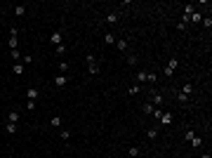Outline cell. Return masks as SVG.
<instances>
[{
    "mask_svg": "<svg viewBox=\"0 0 212 158\" xmlns=\"http://www.w3.org/2000/svg\"><path fill=\"white\" fill-rule=\"evenodd\" d=\"M156 80H158L156 73H146V83H156Z\"/></svg>",
    "mask_w": 212,
    "mask_h": 158,
    "instance_id": "d4e9b609",
    "label": "cell"
},
{
    "mask_svg": "<svg viewBox=\"0 0 212 158\" xmlns=\"http://www.w3.org/2000/svg\"><path fill=\"white\" fill-rule=\"evenodd\" d=\"M200 158H210V153H203V156H200Z\"/></svg>",
    "mask_w": 212,
    "mask_h": 158,
    "instance_id": "e575fe53",
    "label": "cell"
},
{
    "mask_svg": "<svg viewBox=\"0 0 212 158\" xmlns=\"http://www.w3.org/2000/svg\"><path fill=\"white\" fill-rule=\"evenodd\" d=\"M191 144H193V146H196V149H200L203 139H200V137H193V139H191Z\"/></svg>",
    "mask_w": 212,
    "mask_h": 158,
    "instance_id": "484cf974",
    "label": "cell"
},
{
    "mask_svg": "<svg viewBox=\"0 0 212 158\" xmlns=\"http://www.w3.org/2000/svg\"><path fill=\"white\" fill-rule=\"evenodd\" d=\"M116 21H118V14H116V12L106 14V24H116Z\"/></svg>",
    "mask_w": 212,
    "mask_h": 158,
    "instance_id": "9a60e30c",
    "label": "cell"
},
{
    "mask_svg": "<svg viewBox=\"0 0 212 158\" xmlns=\"http://www.w3.org/2000/svg\"><path fill=\"white\" fill-rule=\"evenodd\" d=\"M127 64H137V54H127Z\"/></svg>",
    "mask_w": 212,
    "mask_h": 158,
    "instance_id": "f1b7e54d",
    "label": "cell"
},
{
    "mask_svg": "<svg viewBox=\"0 0 212 158\" xmlns=\"http://www.w3.org/2000/svg\"><path fill=\"white\" fill-rule=\"evenodd\" d=\"M104 40H106V45H116V38H113V33H106Z\"/></svg>",
    "mask_w": 212,
    "mask_h": 158,
    "instance_id": "d6986e66",
    "label": "cell"
},
{
    "mask_svg": "<svg viewBox=\"0 0 212 158\" xmlns=\"http://www.w3.org/2000/svg\"><path fill=\"white\" fill-rule=\"evenodd\" d=\"M66 52V45H57V54H64Z\"/></svg>",
    "mask_w": 212,
    "mask_h": 158,
    "instance_id": "836d02e7",
    "label": "cell"
},
{
    "mask_svg": "<svg viewBox=\"0 0 212 158\" xmlns=\"http://www.w3.org/2000/svg\"><path fill=\"white\" fill-rule=\"evenodd\" d=\"M151 104L153 106H163V92H158V90H153V92H151Z\"/></svg>",
    "mask_w": 212,
    "mask_h": 158,
    "instance_id": "3957f363",
    "label": "cell"
},
{
    "mask_svg": "<svg viewBox=\"0 0 212 158\" xmlns=\"http://www.w3.org/2000/svg\"><path fill=\"white\" fill-rule=\"evenodd\" d=\"M177 99H179V104H186V101H189V97H186V95H181V92H179V97H177Z\"/></svg>",
    "mask_w": 212,
    "mask_h": 158,
    "instance_id": "4dcf8cb0",
    "label": "cell"
},
{
    "mask_svg": "<svg viewBox=\"0 0 212 158\" xmlns=\"http://www.w3.org/2000/svg\"><path fill=\"white\" fill-rule=\"evenodd\" d=\"M177 64H179L177 59H170V64H167V66L163 69V73H165V76H172V73L177 71Z\"/></svg>",
    "mask_w": 212,
    "mask_h": 158,
    "instance_id": "7a4b0ae2",
    "label": "cell"
},
{
    "mask_svg": "<svg viewBox=\"0 0 212 158\" xmlns=\"http://www.w3.org/2000/svg\"><path fill=\"white\" fill-rule=\"evenodd\" d=\"M50 40L54 42V45H61V40H64V36H61V31H54L52 36H50Z\"/></svg>",
    "mask_w": 212,
    "mask_h": 158,
    "instance_id": "5b68a950",
    "label": "cell"
},
{
    "mask_svg": "<svg viewBox=\"0 0 212 158\" xmlns=\"http://www.w3.org/2000/svg\"><path fill=\"white\" fill-rule=\"evenodd\" d=\"M12 71H14L17 76H21V73H24V64H19V62H17L14 66H12Z\"/></svg>",
    "mask_w": 212,
    "mask_h": 158,
    "instance_id": "5bb4252c",
    "label": "cell"
},
{
    "mask_svg": "<svg viewBox=\"0 0 212 158\" xmlns=\"http://www.w3.org/2000/svg\"><path fill=\"white\" fill-rule=\"evenodd\" d=\"M203 24H205V26L210 28V26H212V17H205V19H203Z\"/></svg>",
    "mask_w": 212,
    "mask_h": 158,
    "instance_id": "d6a6232c",
    "label": "cell"
},
{
    "mask_svg": "<svg viewBox=\"0 0 212 158\" xmlns=\"http://www.w3.org/2000/svg\"><path fill=\"white\" fill-rule=\"evenodd\" d=\"M21 62H24V64H31L33 57H31V54H24V57H21Z\"/></svg>",
    "mask_w": 212,
    "mask_h": 158,
    "instance_id": "f546056e",
    "label": "cell"
},
{
    "mask_svg": "<svg viewBox=\"0 0 212 158\" xmlns=\"http://www.w3.org/2000/svg\"><path fill=\"white\" fill-rule=\"evenodd\" d=\"M153 109H156L153 104H144V113H153Z\"/></svg>",
    "mask_w": 212,
    "mask_h": 158,
    "instance_id": "4316f807",
    "label": "cell"
},
{
    "mask_svg": "<svg viewBox=\"0 0 212 158\" xmlns=\"http://www.w3.org/2000/svg\"><path fill=\"white\" fill-rule=\"evenodd\" d=\"M172 121H175V118H172V113H163V116H160V125H170Z\"/></svg>",
    "mask_w": 212,
    "mask_h": 158,
    "instance_id": "52a82bcc",
    "label": "cell"
},
{
    "mask_svg": "<svg viewBox=\"0 0 212 158\" xmlns=\"http://www.w3.org/2000/svg\"><path fill=\"white\" fill-rule=\"evenodd\" d=\"M116 47L120 50V52H125V50L130 47V45H127V40H123V38H120V40H116Z\"/></svg>",
    "mask_w": 212,
    "mask_h": 158,
    "instance_id": "9c48e42d",
    "label": "cell"
},
{
    "mask_svg": "<svg viewBox=\"0 0 212 158\" xmlns=\"http://www.w3.org/2000/svg\"><path fill=\"white\" fill-rule=\"evenodd\" d=\"M59 137H61L64 142H69V139H71V132L69 130H61V132H59Z\"/></svg>",
    "mask_w": 212,
    "mask_h": 158,
    "instance_id": "44dd1931",
    "label": "cell"
},
{
    "mask_svg": "<svg viewBox=\"0 0 212 158\" xmlns=\"http://www.w3.org/2000/svg\"><path fill=\"white\" fill-rule=\"evenodd\" d=\"M7 123H19V113H17V111H10V113H7Z\"/></svg>",
    "mask_w": 212,
    "mask_h": 158,
    "instance_id": "ba28073f",
    "label": "cell"
},
{
    "mask_svg": "<svg viewBox=\"0 0 212 158\" xmlns=\"http://www.w3.org/2000/svg\"><path fill=\"white\" fill-rule=\"evenodd\" d=\"M191 21H193V24H198V21H203V14H200V12H193V14H191Z\"/></svg>",
    "mask_w": 212,
    "mask_h": 158,
    "instance_id": "ffe728a7",
    "label": "cell"
},
{
    "mask_svg": "<svg viewBox=\"0 0 212 158\" xmlns=\"http://www.w3.org/2000/svg\"><path fill=\"white\" fill-rule=\"evenodd\" d=\"M139 90H142V87H139V83H137V85H130L127 92H130V97H134V95H139Z\"/></svg>",
    "mask_w": 212,
    "mask_h": 158,
    "instance_id": "2e32d148",
    "label": "cell"
},
{
    "mask_svg": "<svg viewBox=\"0 0 212 158\" xmlns=\"http://www.w3.org/2000/svg\"><path fill=\"white\" fill-rule=\"evenodd\" d=\"M181 95H186V97H189V95H193V85H191V83H186V85H184V90H181Z\"/></svg>",
    "mask_w": 212,
    "mask_h": 158,
    "instance_id": "4fadbf2b",
    "label": "cell"
},
{
    "mask_svg": "<svg viewBox=\"0 0 212 158\" xmlns=\"http://www.w3.org/2000/svg\"><path fill=\"white\" fill-rule=\"evenodd\" d=\"M151 116H153V118H158V121H160V116H163V111H160L158 106H156V109H153V113H151Z\"/></svg>",
    "mask_w": 212,
    "mask_h": 158,
    "instance_id": "83f0119b",
    "label": "cell"
},
{
    "mask_svg": "<svg viewBox=\"0 0 212 158\" xmlns=\"http://www.w3.org/2000/svg\"><path fill=\"white\" fill-rule=\"evenodd\" d=\"M66 83H69V78H66L64 73H57V78H54V85H57V87H64Z\"/></svg>",
    "mask_w": 212,
    "mask_h": 158,
    "instance_id": "277c9868",
    "label": "cell"
},
{
    "mask_svg": "<svg viewBox=\"0 0 212 158\" xmlns=\"http://www.w3.org/2000/svg\"><path fill=\"white\" fill-rule=\"evenodd\" d=\"M146 135H148V139H156V137H158V127H148Z\"/></svg>",
    "mask_w": 212,
    "mask_h": 158,
    "instance_id": "ac0fdd59",
    "label": "cell"
},
{
    "mask_svg": "<svg viewBox=\"0 0 212 158\" xmlns=\"http://www.w3.org/2000/svg\"><path fill=\"white\" fill-rule=\"evenodd\" d=\"M57 66H59V73H64V76H66V71H69V62H59Z\"/></svg>",
    "mask_w": 212,
    "mask_h": 158,
    "instance_id": "7c38bea8",
    "label": "cell"
},
{
    "mask_svg": "<svg viewBox=\"0 0 212 158\" xmlns=\"http://www.w3.org/2000/svg\"><path fill=\"white\" fill-rule=\"evenodd\" d=\"M7 45H10V50H17V47H19V40H17L14 36H10V40H7Z\"/></svg>",
    "mask_w": 212,
    "mask_h": 158,
    "instance_id": "8fae6325",
    "label": "cell"
},
{
    "mask_svg": "<svg viewBox=\"0 0 212 158\" xmlns=\"http://www.w3.org/2000/svg\"><path fill=\"white\" fill-rule=\"evenodd\" d=\"M12 52V59H14V62H19V50H10Z\"/></svg>",
    "mask_w": 212,
    "mask_h": 158,
    "instance_id": "1f68e13d",
    "label": "cell"
},
{
    "mask_svg": "<svg viewBox=\"0 0 212 158\" xmlns=\"http://www.w3.org/2000/svg\"><path fill=\"white\" fill-rule=\"evenodd\" d=\"M5 132L7 135H14L17 132V123H5Z\"/></svg>",
    "mask_w": 212,
    "mask_h": 158,
    "instance_id": "30bf717a",
    "label": "cell"
},
{
    "mask_svg": "<svg viewBox=\"0 0 212 158\" xmlns=\"http://www.w3.org/2000/svg\"><path fill=\"white\" fill-rule=\"evenodd\" d=\"M137 80H139V83H146V71H139V73H137Z\"/></svg>",
    "mask_w": 212,
    "mask_h": 158,
    "instance_id": "603a6c76",
    "label": "cell"
},
{
    "mask_svg": "<svg viewBox=\"0 0 212 158\" xmlns=\"http://www.w3.org/2000/svg\"><path fill=\"white\" fill-rule=\"evenodd\" d=\"M87 71H90L92 76H97V73H99V64H97L94 54H87Z\"/></svg>",
    "mask_w": 212,
    "mask_h": 158,
    "instance_id": "6da1fadb",
    "label": "cell"
},
{
    "mask_svg": "<svg viewBox=\"0 0 212 158\" xmlns=\"http://www.w3.org/2000/svg\"><path fill=\"white\" fill-rule=\"evenodd\" d=\"M127 153H130V156H132V158H137V156H139V153H142V151H139L137 146H130V151H127Z\"/></svg>",
    "mask_w": 212,
    "mask_h": 158,
    "instance_id": "7402d4cb",
    "label": "cell"
},
{
    "mask_svg": "<svg viewBox=\"0 0 212 158\" xmlns=\"http://www.w3.org/2000/svg\"><path fill=\"white\" fill-rule=\"evenodd\" d=\"M24 12H26V7H24V5L14 7V14H17V17H21V14H24Z\"/></svg>",
    "mask_w": 212,
    "mask_h": 158,
    "instance_id": "cb8c5ba5",
    "label": "cell"
},
{
    "mask_svg": "<svg viewBox=\"0 0 212 158\" xmlns=\"http://www.w3.org/2000/svg\"><path fill=\"white\" fill-rule=\"evenodd\" d=\"M50 125L52 127H61V116H54L52 121H50Z\"/></svg>",
    "mask_w": 212,
    "mask_h": 158,
    "instance_id": "e0dca14e",
    "label": "cell"
},
{
    "mask_svg": "<svg viewBox=\"0 0 212 158\" xmlns=\"http://www.w3.org/2000/svg\"><path fill=\"white\" fill-rule=\"evenodd\" d=\"M26 97H28V101H33V104H36V99H38V87H28Z\"/></svg>",
    "mask_w": 212,
    "mask_h": 158,
    "instance_id": "8992f818",
    "label": "cell"
}]
</instances>
